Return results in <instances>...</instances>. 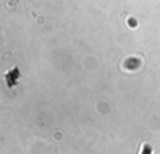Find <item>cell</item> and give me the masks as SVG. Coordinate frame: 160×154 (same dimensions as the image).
Listing matches in <instances>:
<instances>
[{"label": "cell", "mask_w": 160, "mask_h": 154, "mask_svg": "<svg viewBox=\"0 0 160 154\" xmlns=\"http://www.w3.org/2000/svg\"><path fill=\"white\" fill-rule=\"evenodd\" d=\"M151 151H152V149H151V146H150L149 144H144V146H142V151H141V154H151Z\"/></svg>", "instance_id": "obj_1"}]
</instances>
